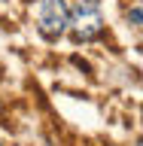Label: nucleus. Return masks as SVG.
<instances>
[{
	"mask_svg": "<svg viewBox=\"0 0 143 146\" xmlns=\"http://www.w3.org/2000/svg\"><path fill=\"white\" fill-rule=\"evenodd\" d=\"M67 27H70L73 36L82 40V43L98 40V36L104 34V12H100V3L98 0H79V3L70 9Z\"/></svg>",
	"mask_w": 143,
	"mask_h": 146,
	"instance_id": "1",
	"label": "nucleus"
},
{
	"mask_svg": "<svg viewBox=\"0 0 143 146\" xmlns=\"http://www.w3.org/2000/svg\"><path fill=\"white\" fill-rule=\"evenodd\" d=\"M67 21H70V6L67 0H43L40 3V12H37V27L46 40H58V36L67 31Z\"/></svg>",
	"mask_w": 143,
	"mask_h": 146,
	"instance_id": "2",
	"label": "nucleus"
},
{
	"mask_svg": "<svg viewBox=\"0 0 143 146\" xmlns=\"http://www.w3.org/2000/svg\"><path fill=\"white\" fill-rule=\"evenodd\" d=\"M128 21H131V27H140V6H134L128 12Z\"/></svg>",
	"mask_w": 143,
	"mask_h": 146,
	"instance_id": "3",
	"label": "nucleus"
}]
</instances>
